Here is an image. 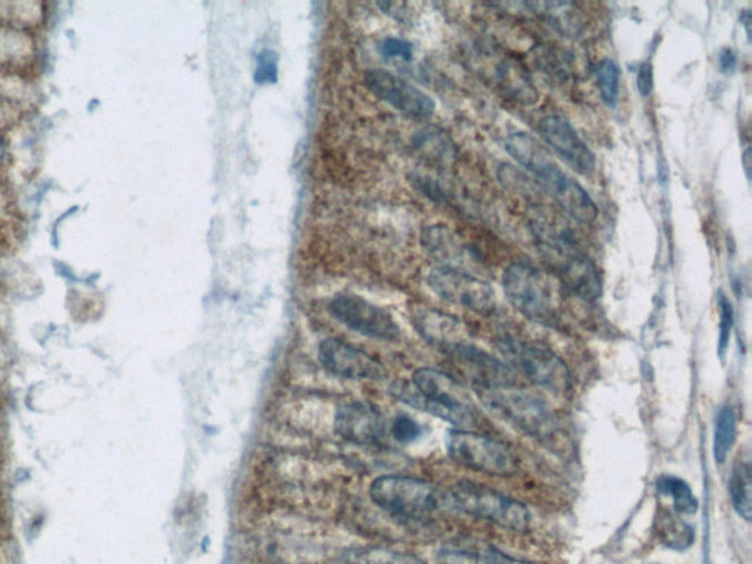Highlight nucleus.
I'll return each mask as SVG.
<instances>
[{
	"mask_svg": "<svg viewBox=\"0 0 752 564\" xmlns=\"http://www.w3.org/2000/svg\"><path fill=\"white\" fill-rule=\"evenodd\" d=\"M530 229L541 256L560 284L586 302L601 298L603 282L599 268L583 252L575 231L564 216L545 207L533 208Z\"/></svg>",
	"mask_w": 752,
	"mask_h": 564,
	"instance_id": "1",
	"label": "nucleus"
},
{
	"mask_svg": "<svg viewBox=\"0 0 752 564\" xmlns=\"http://www.w3.org/2000/svg\"><path fill=\"white\" fill-rule=\"evenodd\" d=\"M504 145L510 157L540 181L564 215L583 225L596 220L599 208L591 195L559 167L535 139L527 133H514L505 139Z\"/></svg>",
	"mask_w": 752,
	"mask_h": 564,
	"instance_id": "2",
	"label": "nucleus"
},
{
	"mask_svg": "<svg viewBox=\"0 0 752 564\" xmlns=\"http://www.w3.org/2000/svg\"><path fill=\"white\" fill-rule=\"evenodd\" d=\"M393 391L401 402L451 423L455 430H469L477 423L471 395L444 372L421 367L414 372L412 384L400 382L393 385Z\"/></svg>",
	"mask_w": 752,
	"mask_h": 564,
	"instance_id": "3",
	"label": "nucleus"
},
{
	"mask_svg": "<svg viewBox=\"0 0 752 564\" xmlns=\"http://www.w3.org/2000/svg\"><path fill=\"white\" fill-rule=\"evenodd\" d=\"M485 406L501 420L518 427L541 443L558 447L564 440L558 417L544 400L521 386L503 385L477 390Z\"/></svg>",
	"mask_w": 752,
	"mask_h": 564,
	"instance_id": "4",
	"label": "nucleus"
},
{
	"mask_svg": "<svg viewBox=\"0 0 752 564\" xmlns=\"http://www.w3.org/2000/svg\"><path fill=\"white\" fill-rule=\"evenodd\" d=\"M560 282L530 263L517 262L503 274V290L510 304L537 324L553 326L562 316Z\"/></svg>",
	"mask_w": 752,
	"mask_h": 564,
	"instance_id": "5",
	"label": "nucleus"
},
{
	"mask_svg": "<svg viewBox=\"0 0 752 564\" xmlns=\"http://www.w3.org/2000/svg\"><path fill=\"white\" fill-rule=\"evenodd\" d=\"M371 498L385 512L408 521H425L454 508L450 493L410 476L378 477L371 485Z\"/></svg>",
	"mask_w": 752,
	"mask_h": 564,
	"instance_id": "6",
	"label": "nucleus"
},
{
	"mask_svg": "<svg viewBox=\"0 0 752 564\" xmlns=\"http://www.w3.org/2000/svg\"><path fill=\"white\" fill-rule=\"evenodd\" d=\"M495 343L510 367L521 372L532 384L555 394L571 389L572 377L566 363L547 345L523 340L505 330L497 334Z\"/></svg>",
	"mask_w": 752,
	"mask_h": 564,
	"instance_id": "7",
	"label": "nucleus"
},
{
	"mask_svg": "<svg viewBox=\"0 0 752 564\" xmlns=\"http://www.w3.org/2000/svg\"><path fill=\"white\" fill-rule=\"evenodd\" d=\"M450 497L458 511L503 530L525 532L531 525V513L525 504L477 482H458L451 489Z\"/></svg>",
	"mask_w": 752,
	"mask_h": 564,
	"instance_id": "8",
	"label": "nucleus"
},
{
	"mask_svg": "<svg viewBox=\"0 0 752 564\" xmlns=\"http://www.w3.org/2000/svg\"><path fill=\"white\" fill-rule=\"evenodd\" d=\"M445 449L455 465L488 476L517 475L514 454L500 441L471 430H453L445 436Z\"/></svg>",
	"mask_w": 752,
	"mask_h": 564,
	"instance_id": "9",
	"label": "nucleus"
},
{
	"mask_svg": "<svg viewBox=\"0 0 752 564\" xmlns=\"http://www.w3.org/2000/svg\"><path fill=\"white\" fill-rule=\"evenodd\" d=\"M431 289L445 302L488 315L495 309V293L490 284L467 272L437 268L428 276Z\"/></svg>",
	"mask_w": 752,
	"mask_h": 564,
	"instance_id": "10",
	"label": "nucleus"
},
{
	"mask_svg": "<svg viewBox=\"0 0 752 564\" xmlns=\"http://www.w3.org/2000/svg\"><path fill=\"white\" fill-rule=\"evenodd\" d=\"M332 316L348 329L371 339L398 340L400 329L384 309L353 294H340L330 303Z\"/></svg>",
	"mask_w": 752,
	"mask_h": 564,
	"instance_id": "11",
	"label": "nucleus"
},
{
	"mask_svg": "<svg viewBox=\"0 0 752 564\" xmlns=\"http://www.w3.org/2000/svg\"><path fill=\"white\" fill-rule=\"evenodd\" d=\"M369 90L404 115L427 120L435 112L434 100L400 77L382 70L369 71L364 77Z\"/></svg>",
	"mask_w": 752,
	"mask_h": 564,
	"instance_id": "12",
	"label": "nucleus"
},
{
	"mask_svg": "<svg viewBox=\"0 0 752 564\" xmlns=\"http://www.w3.org/2000/svg\"><path fill=\"white\" fill-rule=\"evenodd\" d=\"M542 140L576 170L579 174L591 175L596 168L595 154L566 118L549 115L538 125Z\"/></svg>",
	"mask_w": 752,
	"mask_h": 564,
	"instance_id": "13",
	"label": "nucleus"
},
{
	"mask_svg": "<svg viewBox=\"0 0 752 564\" xmlns=\"http://www.w3.org/2000/svg\"><path fill=\"white\" fill-rule=\"evenodd\" d=\"M318 356L331 374L349 380H381L385 374L380 362L341 340H323Z\"/></svg>",
	"mask_w": 752,
	"mask_h": 564,
	"instance_id": "14",
	"label": "nucleus"
},
{
	"mask_svg": "<svg viewBox=\"0 0 752 564\" xmlns=\"http://www.w3.org/2000/svg\"><path fill=\"white\" fill-rule=\"evenodd\" d=\"M445 353L453 359L455 365L462 367L475 390L517 384L512 367L505 366L469 341L454 345Z\"/></svg>",
	"mask_w": 752,
	"mask_h": 564,
	"instance_id": "15",
	"label": "nucleus"
},
{
	"mask_svg": "<svg viewBox=\"0 0 752 564\" xmlns=\"http://www.w3.org/2000/svg\"><path fill=\"white\" fill-rule=\"evenodd\" d=\"M335 431L341 439L360 445H378L385 440L387 423L372 404L352 402L343 404L335 413Z\"/></svg>",
	"mask_w": 752,
	"mask_h": 564,
	"instance_id": "16",
	"label": "nucleus"
},
{
	"mask_svg": "<svg viewBox=\"0 0 752 564\" xmlns=\"http://www.w3.org/2000/svg\"><path fill=\"white\" fill-rule=\"evenodd\" d=\"M422 245L440 268L445 270L471 274V270L482 263L477 250L444 225H432L423 230Z\"/></svg>",
	"mask_w": 752,
	"mask_h": 564,
	"instance_id": "17",
	"label": "nucleus"
},
{
	"mask_svg": "<svg viewBox=\"0 0 752 564\" xmlns=\"http://www.w3.org/2000/svg\"><path fill=\"white\" fill-rule=\"evenodd\" d=\"M492 79L500 92L523 107H532L540 99L527 67L517 58L505 57L495 63Z\"/></svg>",
	"mask_w": 752,
	"mask_h": 564,
	"instance_id": "18",
	"label": "nucleus"
},
{
	"mask_svg": "<svg viewBox=\"0 0 752 564\" xmlns=\"http://www.w3.org/2000/svg\"><path fill=\"white\" fill-rule=\"evenodd\" d=\"M414 325L428 343L439 345L444 352L468 341V332L462 322L432 309L419 311L414 315Z\"/></svg>",
	"mask_w": 752,
	"mask_h": 564,
	"instance_id": "19",
	"label": "nucleus"
},
{
	"mask_svg": "<svg viewBox=\"0 0 752 564\" xmlns=\"http://www.w3.org/2000/svg\"><path fill=\"white\" fill-rule=\"evenodd\" d=\"M412 145L418 157L432 167L451 168L458 162L459 149L454 140L440 127H425L413 135Z\"/></svg>",
	"mask_w": 752,
	"mask_h": 564,
	"instance_id": "20",
	"label": "nucleus"
},
{
	"mask_svg": "<svg viewBox=\"0 0 752 564\" xmlns=\"http://www.w3.org/2000/svg\"><path fill=\"white\" fill-rule=\"evenodd\" d=\"M655 534L660 543L676 552H683L695 543L694 527L669 511H660L655 517Z\"/></svg>",
	"mask_w": 752,
	"mask_h": 564,
	"instance_id": "21",
	"label": "nucleus"
},
{
	"mask_svg": "<svg viewBox=\"0 0 752 564\" xmlns=\"http://www.w3.org/2000/svg\"><path fill=\"white\" fill-rule=\"evenodd\" d=\"M738 434L736 412L731 406H723L715 416L713 453L714 461L723 465L735 444Z\"/></svg>",
	"mask_w": 752,
	"mask_h": 564,
	"instance_id": "22",
	"label": "nucleus"
},
{
	"mask_svg": "<svg viewBox=\"0 0 752 564\" xmlns=\"http://www.w3.org/2000/svg\"><path fill=\"white\" fill-rule=\"evenodd\" d=\"M751 482L750 463L738 462L733 466L731 480H729V494H731L733 508H735L738 515L749 522L752 516Z\"/></svg>",
	"mask_w": 752,
	"mask_h": 564,
	"instance_id": "23",
	"label": "nucleus"
},
{
	"mask_svg": "<svg viewBox=\"0 0 752 564\" xmlns=\"http://www.w3.org/2000/svg\"><path fill=\"white\" fill-rule=\"evenodd\" d=\"M341 564H427L409 553L394 552V550L367 547L350 550L341 558Z\"/></svg>",
	"mask_w": 752,
	"mask_h": 564,
	"instance_id": "24",
	"label": "nucleus"
},
{
	"mask_svg": "<svg viewBox=\"0 0 752 564\" xmlns=\"http://www.w3.org/2000/svg\"><path fill=\"white\" fill-rule=\"evenodd\" d=\"M658 491L673 500L674 512L679 515H695L699 512V500L685 481L676 476H662L658 481Z\"/></svg>",
	"mask_w": 752,
	"mask_h": 564,
	"instance_id": "25",
	"label": "nucleus"
},
{
	"mask_svg": "<svg viewBox=\"0 0 752 564\" xmlns=\"http://www.w3.org/2000/svg\"><path fill=\"white\" fill-rule=\"evenodd\" d=\"M596 85L601 99L609 108H616L620 93V68L613 59L605 58L595 68Z\"/></svg>",
	"mask_w": 752,
	"mask_h": 564,
	"instance_id": "26",
	"label": "nucleus"
},
{
	"mask_svg": "<svg viewBox=\"0 0 752 564\" xmlns=\"http://www.w3.org/2000/svg\"><path fill=\"white\" fill-rule=\"evenodd\" d=\"M460 556L467 558L469 564H531L530 562L519 561V558L510 557L508 554L500 552L494 545L482 544L471 553H460Z\"/></svg>",
	"mask_w": 752,
	"mask_h": 564,
	"instance_id": "27",
	"label": "nucleus"
},
{
	"mask_svg": "<svg viewBox=\"0 0 752 564\" xmlns=\"http://www.w3.org/2000/svg\"><path fill=\"white\" fill-rule=\"evenodd\" d=\"M720 308V326H719V343L718 350L720 357L726 354L729 343H731V334L733 329V308L729 299L723 293H719L718 299Z\"/></svg>",
	"mask_w": 752,
	"mask_h": 564,
	"instance_id": "28",
	"label": "nucleus"
},
{
	"mask_svg": "<svg viewBox=\"0 0 752 564\" xmlns=\"http://www.w3.org/2000/svg\"><path fill=\"white\" fill-rule=\"evenodd\" d=\"M254 81L259 85L275 84L278 81V54L273 50H262L257 58Z\"/></svg>",
	"mask_w": 752,
	"mask_h": 564,
	"instance_id": "29",
	"label": "nucleus"
},
{
	"mask_svg": "<svg viewBox=\"0 0 752 564\" xmlns=\"http://www.w3.org/2000/svg\"><path fill=\"white\" fill-rule=\"evenodd\" d=\"M391 434L401 444L413 443L421 435L419 423L408 415H399L391 425Z\"/></svg>",
	"mask_w": 752,
	"mask_h": 564,
	"instance_id": "30",
	"label": "nucleus"
},
{
	"mask_svg": "<svg viewBox=\"0 0 752 564\" xmlns=\"http://www.w3.org/2000/svg\"><path fill=\"white\" fill-rule=\"evenodd\" d=\"M381 53L385 58L401 59V61H412L413 47L405 40L389 38L382 40L380 44Z\"/></svg>",
	"mask_w": 752,
	"mask_h": 564,
	"instance_id": "31",
	"label": "nucleus"
},
{
	"mask_svg": "<svg viewBox=\"0 0 752 564\" xmlns=\"http://www.w3.org/2000/svg\"><path fill=\"white\" fill-rule=\"evenodd\" d=\"M636 84H638V90H640V93L644 95V98H649L651 92H653L654 89V72H653V67H651L650 62H644L640 67V71H638V77H636Z\"/></svg>",
	"mask_w": 752,
	"mask_h": 564,
	"instance_id": "32",
	"label": "nucleus"
},
{
	"mask_svg": "<svg viewBox=\"0 0 752 564\" xmlns=\"http://www.w3.org/2000/svg\"><path fill=\"white\" fill-rule=\"evenodd\" d=\"M719 63L723 72H732L736 68V54L732 49H724L720 53Z\"/></svg>",
	"mask_w": 752,
	"mask_h": 564,
	"instance_id": "33",
	"label": "nucleus"
},
{
	"mask_svg": "<svg viewBox=\"0 0 752 564\" xmlns=\"http://www.w3.org/2000/svg\"><path fill=\"white\" fill-rule=\"evenodd\" d=\"M751 150L745 149L744 157H742V162H744V168H745V174L750 179V167H751Z\"/></svg>",
	"mask_w": 752,
	"mask_h": 564,
	"instance_id": "34",
	"label": "nucleus"
},
{
	"mask_svg": "<svg viewBox=\"0 0 752 564\" xmlns=\"http://www.w3.org/2000/svg\"><path fill=\"white\" fill-rule=\"evenodd\" d=\"M4 158H7V143L0 138V165H2Z\"/></svg>",
	"mask_w": 752,
	"mask_h": 564,
	"instance_id": "35",
	"label": "nucleus"
},
{
	"mask_svg": "<svg viewBox=\"0 0 752 564\" xmlns=\"http://www.w3.org/2000/svg\"><path fill=\"white\" fill-rule=\"evenodd\" d=\"M742 22H744V26L746 27V33L750 34V22H751L750 12L745 11V16L744 18H742Z\"/></svg>",
	"mask_w": 752,
	"mask_h": 564,
	"instance_id": "36",
	"label": "nucleus"
}]
</instances>
